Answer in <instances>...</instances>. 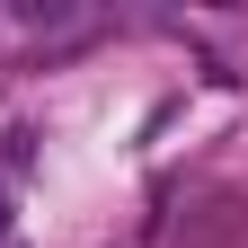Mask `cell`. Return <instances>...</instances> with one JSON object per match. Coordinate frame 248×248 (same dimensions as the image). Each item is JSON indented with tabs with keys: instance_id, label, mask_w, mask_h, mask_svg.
I'll return each mask as SVG.
<instances>
[{
	"instance_id": "6da1fadb",
	"label": "cell",
	"mask_w": 248,
	"mask_h": 248,
	"mask_svg": "<svg viewBox=\"0 0 248 248\" xmlns=\"http://www.w3.org/2000/svg\"><path fill=\"white\" fill-rule=\"evenodd\" d=\"M9 248H18V239H9Z\"/></svg>"
}]
</instances>
